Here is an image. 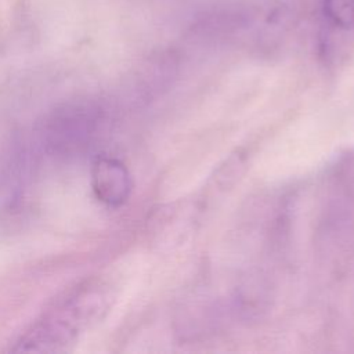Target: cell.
<instances>
[{
  "label": "cell",
  "instance_id": "1",
  "mask_svg": "<svg viewBox=\"0 0 354 354\" xmlns=\"http://www.w3.org/2000/svg\"><path fill=\"white\" fill-rule=\"evenodd\" d=\"M109 304V293L95 279L66 290L43 311L21 336L12 351H62L98 322Z\"/></svg>",
  "mask_w": 354,
  "mask_h": 354
},
{
  "label": "cell",
  "instance_id": "2",
  "mask_svg": "<svg viewBox=\"0 0 354 354\" xmlns=\"http://www.w3.org/2000/svg\"><path fill=\"white\" fill-rule=\"evenodd\" d=\"M319 50L330 59L354 39V0H321Z\"/></svg>",
  "mask_w": 354,
  "mask_h": 354
},
{
  "label": "cell",
  "instance_id": "3",
  "mask_svg": "<svg viewBox=\"0 0 354 354\" xmlns=\"http://www.w3.org/2000/svg\"><path fill=\"white\" fill-rule=\"evenodd\" d=\"M95 191L108 203H122L130 192V177L127 170L116 160L104 159L95 165Z\"/></svg>",
  "mask_w": 354,
  "mask_h": 354
}]
</instances>
